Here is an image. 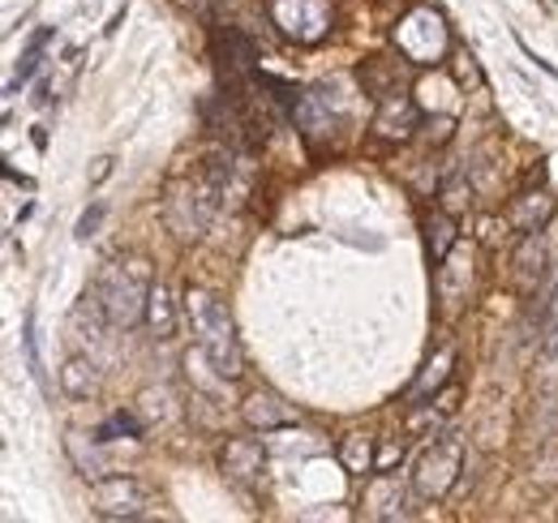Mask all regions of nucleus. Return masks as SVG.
<instances>
[{
    "instance_id": "16",
    "label": "nucleus",
    "mask_w": 558,
    "mask_h": 523,
    "mask_svg": "<svg viewBox=\"0 0 558 523\" xmlns=\"http://www.w3.org/2000/svg\"><path fill=\"white\" fill-rule=\"evenodd\" d=\"M425 254H429V262L434 266H442L447 262V254L460 245V232H456V215L451 210H434L425 223Z\"/></svg>"
},
{
    "instance_id": "25",
    "label": "nucleus",
    "mask_w": 558,
    "mask_h": 523,
    "mask_svg": "<svg viewBox=\"0 0 558 523\" xmlns=\"http://www.w3.org/2000/svg\"><path fill=\"white\" fill-rule=\"evenodd\" d=\"M546 330H558V283L550 292V301H546Z\"/></svg>"
},
{
    "instance_id": "2",
    "label": "nucleus",
    "mask_w": 558,
    "mask_h": 523,
    "mask_svg": "<svg viewBox=\"0 0 558 523\" xmlns=\"http://www.w3.org/2000/svg\"><path fill=\"white\" fill-rule=\"evenodd\" d=\"M150 288H155V275H150V262L142 258V254H125V258H112L99 275H95V283L86 288L95 301H99V309H104V318H108V327L112 330H134L146 323V301H150Z\"/></svg>"
},
{
    "instance_id": "8",
    "label": "nucleus",
    "mask_w": 558,
    "mask_h": 523,
    "mask_svg": "<svg viewBox=\"0 0 558 523\" xmlns=\"http://www.w3.org/2000/svg\"><path fill=\"white\" fill-rule=\"evenodd\" d=\"M413 502H417V489H413V476L400 481L391 472L374 476L365 485V498H361V515L374 523H396V520H413Z\"/></svg>"
},
{
    "instance_id": "22",
    "label": "nucleus",
    "mask_w": 558,
    "mask_h": 523,
    "mask_svg": "<svg viewBox=\"0 0 558 523\" xmlns=\"http://www.w3.org/2000/svg\"><path fill=\"white\" fill-rule=\"evenodd\" d=\"M22 348H26V365H31V374L44 382V361H39V348H35V314H26V323H22Z\"/></svg>"
},
{
    "instance_id": "5",
    "label": "nucleus",
    "mask_w": 558,
    "mask_h": 523,
    "mask_svg": "<svg viewBox=\"0 0 558 523\" xmlns=\"http://www.w3.org/2000/svg\"><path fill=\"white\" fill-rule=\"evenodd\" d=\"M460 472H464V442L456 434H438L413 463V489L425 502H438L456 489Z\"/></svg>"
},
{
    "instance_id": "18",
    "label": "nucleus",
    "mask_w": 558,
    "mask_h": 523,
    "mask_svg": "<svg viewBox=\"0 0 558 523\" xmlns=\"http://www.w3.org/2000/svg\"><path fill=\"white\" fill-rule=\"evenodd\" d=\"M146 327L155 330V339H172L177 330V309H172V296L163 283L150 288V301H146Z\"/></svg>"
},
{
    "instance_id": "10",
    "label": "nucleus",
    "mask_w": 558,
    "mask_h": 523,
    "mask_svg": "<svg viewBox=\"0 0 558 523\" xmlns=\"http://www.w3.org/2000/svg\"><path fill=\"white\" fill-rule=\"evenodd\" d=\"M369 130H374V137H383V142H409L421 130L417 99L404 95V90H387L378 99V112H374V125Z\"/></svg>"
},
{
    "instance_id": "4",
    "label": "nucleus",
    "mask_w": 558,
    "mask_h": 523,
    "mask_svg": "<svg viewBox=\"0 0 558 523\" xmlns=\"http://www.w3.org/2000/svg\"><path fill=\"white\" fill-rule=\"evenodd\" d=\"M391 44H396V52H400L409 65H417V69L442 65V61L451 57V26H447V17H442L434 4H417V9H409V13L396 22Z\"/></svg>"
},
{
    "instance_id": "24",
    "label": "nucleus",
    "mask_w": 558,
    "mask_h": 523,
    "mask_svg": "<svg viewBox=\"0 0 558 523\" xmlns=\"http://www.w3.org/2000/svg\"><path fill=\"white\" fill-rule=\"evenodd\" d=\"M108 172H112V159H108V155H99V159H95V168H90V181L99 185V181H108Z\"/></svg>"
},
{
    "instance_id": "19",
    "label": "nucleus",
    "mask_w": 558,
    "mask_h": 523,
    "mask_svg": "<svg viewBox=\"0 0 558 523\" xmlns=\"http://www.w3.org/2000/svg\"><path fill=\"white\" fill-rule=\"evenodd\" d=\"M451 365H456V352H451V348H442V352H438V356L425 365V374H421L417 382H413V399H425L429 391H438V387L447 382Z\"/></svg>"
},
{
    "instance_id": "15",
    "label": "nucleus",
    "mask_w": 558,
    "mask_h": 523,
    "mask_svg": "<svg viewBox=\"0 0 558 523\" xmlns=\"http://www.w3.org/2000/svg\"><path fill=\"white\" fill-rule=\"evenodd\" d=\"M61 391L70 394V399H95V394L104 391V374H99V365L90 361V356H70L65 365H61Z\"/></svg>"
},
{
    "instance_id": "3",
    "label": "nucleus",
    "mask_w": 558,
    "mask_h": 523,
    "mask_svg": "<svg viewBox=\"0 0 558 523\" xmlns=\"http://www.w3.org/2000/svg\"><path fill=\"white\" fill-rule=\"evenodd\" d=\"M181 309H185V323H190L194 339H198V352L210 361V369H215L223 382H236L245 361H241V339H236V323H232L228 305H223L215 292L190 283Z\"/></svg>"
},
{
    "instance_id": "26",
    "label": "nucleus",
    "mask_w": 558,
    "mask_h": 523,
    "mask_svg": "<svg viewBox=\"0 0 558 523\" xmlns=\"http://www.w3.org/2000/svg\"><path fill=\"white\" fill-rule=\"evenodd\" d=\"M185 4H190V9H198V13H207V4H210V0H185Z\"/></svg>"
},
{
    "instance_id": "1",
    "label": "nucleus",
    "mask_w": 558,
    "mask_h": 523,
    "mask_svg": "<svg viewBox=\"0 0 558 523\" xmlns=\"http://www.w3.org/2000/svg\"><path fill=\"white\" fill-rule=\"evenodd\" d=\"M228 181H232V155L228 150H210L194 172L172 177L168 190H163V219H168V228L181 241L203 236L207 223L215 219V210H219V202H223V194H228Z\"/></svg>"
},
{
    "instance_id": "11",
    "label": "nucleus",
    "mask_w": 558,
    "mask_h": 523,
    "mask_svg": "<svg viewBox=\"0 0 558 523\" xmlns=\"http://www.w3.org/2000/svg\"><path fill=\"white\" fill-rule=\"evenodd\" d=\"M219 472H223L232 485H241V489L258 485L263 472H267V447H263L258 438H228V442L219 447Z\"/></svg>"
},
{
    "instance_id": "13",
    "label": "nucleus",
    "mask_w": 558,
    "mask_h": 523,
    "mask_svg": "<svg viewBox=\"0 0 558 523\" xmlns=\"http://www.w3.org/2000/svg\"><path fill=\"white\" fill-rule=\"evenodd\" d=\"M555 210H558V202L550 190H524V194H515L511 197V206H507V223L515 228V232H546V223L555 219Z\"/></svg>"
},
{
    "instance_id": "14",
    "label": "nucleus",
    "mask_w": 558,
    "mask_h": 523,
    "mask_svg": "<svg viewBox=\"0 0 558 523\" xmlns=\"http://www.w3.org/2000/svg\"><path fill=\"white\" fill-rule=\"evenodd\" d=\"M511 266H515V288H520V292H533V288L542 283V275H546V241H542V232H529V236L520 241Z\"/></svg>"
},
{
    "instance_id": "17",
    "label": "nucleus",
    "mask_w": 558,
    "mask_h": 523,
    "mask_svg": "<svg viewBox=\"0 0 558 523\" xmlns=\"http://www.w3.org/2000/svg\"><path fill=\"white\" fill-rule=\"evenodd\" d=\"M336 455H340V463H344V472H349V476H369V472L378 467L374 438H369V434H344Z\"/></svg>"
},
{
    "instance_id": "7",
    "label": "nucleus",
    "mask_w": 558,
    "mask_h": 523,
    "mask_svg": "<svg viewBox=\"0 0 558 523\" xmlns=\"http://www.w3.org/2000/svg\"><path fill=\"white\" fill-rule=\"evenodd\" d=\"M150 502H155V494L138 476H95V485H90V511L99 520H142Z\"/></svg>"
},
{
    "instance_id": "23",
    "label": "nucleus",
    "mask_w": 558,
    "mask_h": 523,
    "mask_svg": "<svg viewBox=\"0 0 558 523\" xmlns=\"http://www.w3.org/2000/svg\"><path fill=\"white\" fill-rule=\"evenodd\" d=\"M99 219H104V206L95 202L90 210H82V219H77V232H73V236H77V241H90V236H95V228H99Z\"/></svg>"
},
{
    "instance_id": "6",
    "label": "nucleus",
    "mask_w": 558,
    "mask_h": 523,
    "mask_svg": "<svg viewBox=\"0 0 558 523\" xmlns=\"http://www.w3.org/2000/svg\"><path fill=\"white\" fill-rule=\"evenodd\" d=\"M267 13L276 22V31L288 39V44H323L331 35V0H267Z\"/></svg>"
},
{
    "instance_id": "9",
    "label": "nucleus",
    "mask_w": 558,
    "mask_h": 523,
    "mask_svg": "<svg viewBox=\"0 0 558 523\" xmlns=\"http://www.w3.org/2000/svg\"><path fill=\"white\" fill-rule=\"evenodd\" d=\"M292 121H296V130H301V137H305L310 146H318L323 137H331L336 125L344 121V99H340L331 86H314V90H305V95L296 99Z\"/></svg>"
},
{
    "instance_id": "12",
    "label": "nucleus",
    "mask_w": 558,
    "mask_h": 523,
    "mask_svg": "<svg viewBox=\"0 0 558 523\" xmlns=\"http://www.w3.org/2000/svg\"><path fill=\"white\" fill-rule=\"evenodd\" d=\"M241 421H245L250 429H258V434H276V429L296 425L301 416H296V408H292L288 399H279L276 391H254V394H245V403H241Z\"/></svg>"
},
{
    "instance_id": "21",
    "label": "nucleus",
    "mask_w": 558,
    "mask_h": 523,
    "mask_svg": "<svg viewBox=\"0 0 558 523\" xmlns=\"http://www.w3.org/2000/svg\"><path fill=\"white\" fill-rule=\"evenodd\" d=\"M464 206H469V194H464V172H451V177L442 181V210L460 215Z\"/></svg>"
},
{
    "instance_id": "20",
    "label": "nucleus",
    "mask_w": 558,
    "mask_h": 523,
    "mask_svg": "<svg viewBox=\"0 0 558 523\" xmlns=\"http://www.w3.org/2000/svg\"><path fill=\"white\" fill-rule=\"evenodd\" d=\"M48 39H52L48 31H39V35L31 39V48H26V52H22V61H17V73L9 77V95L17 90V82H26V77H31L35 69H39V57H44V48H48Z\"/></svg>"
}]
</instances>
